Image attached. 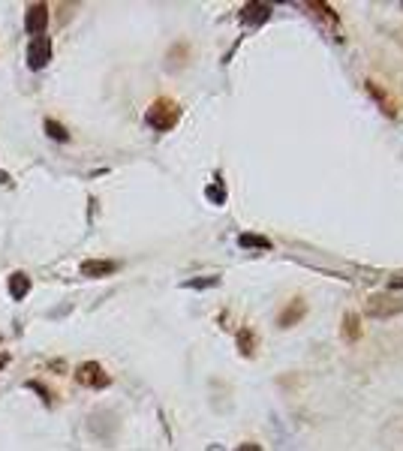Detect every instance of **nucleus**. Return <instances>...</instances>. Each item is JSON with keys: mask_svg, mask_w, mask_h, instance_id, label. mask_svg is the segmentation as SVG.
I'll return each mask as SVG.
<instances>
[{"mask_svg": "<svg viewBox=\"0 0 403 451\" xmlns=\"http://www.w3.org/2000/svg\"><path fill=\"white\" fill-rule=\"evenodd\" d=\"M178 121H181V105L175 103V99H169V96L154 99L151 108L145 112V124H148L151 130H157V133H169Z\"/></svg>", "mask_w": 403, "mask_h": 451, "instance_id": "1", "label": "nucleus"}, {"mask_svg": "<svg viewBox=\"0 0 403 451\" xmlns=\"http://www.w3.org/2000/svg\"><path fill=\"white\" fill-rule=\"evenodd\" d=\"M364 313H368L370 319H391V316L403 313V301L395 295H388V292H377V295H368Z\"/></svg>", "mask_w": 403, "mask_h": 451, "instance_id": "2", "label": "nucleus"}, {"mask_svg": "<svg viewBox=\"0 0 403 451\" xmlns=\"http://www.w3.org/2000/svg\"><path fill=\"white\" fill-rule=\"evenodd\" d=\"M76 382L85 388H108L112 385V376L103 370V364L97 361H85V364L76 367Z\"/></svg>", "mask_w": 403, "mask_h": 451, "instance_id": "3", "label": "nucleus"}, {"mask_svg": "<svg viewBox=\"0 0 403 451\" xmlns=\"http://www.w3.org/2000/svg\"><path fill=\"white\" fill-rule=\"evenodd\" d=\"M49 60H51V40L49 36H33L31 42H27V67L31 69H45L49 67Z\"/></svg>", "mask_w": 403, "mask_h": 451, "instance_id": "4", "label": "nucleus"}, {"mask_svg": "<svg viewBox=\"0 0 403 451\" xmlns=\"http://www.w3.org/2000/svg\"><path fill=\"white\" fill-rule=\"evenodd\" d=\"M49 27V3H31L24 12V31L31 36H42Z\"/></svg>", "mask_w": 403, "mask_h": 451, "instance_id": "5", "label": "nucleus"}, {"mask_svg": "<svg viewBox=\"0 0 403 451\" xmlns=\"http://www.w3.org/2000/svg\"><path fill=\"white\" fill-rule=\"evenodd\" d=\"M364 90H368L370 99L379 105V112H382V114H386V117H397V103H395V99H391V96L386 94V90H382L379 81L368 78V81H364Z\"/></svg>", "mask_w": 403, "mask_h": 451, "instance_id": "6", "label": "nucleus"}, {"mask_svg": "<svg viewBox=\"0 0 403 451\" xmlns=\"http://www.w3.org/2000/svg\"><path fill=\"white\" fill-rule=\"evenodd\" d=\"M115 271H117V262H112V259H88V262H81V277H90V280L112 277Z\"/></svg>", "mask_w": 403, "mask_h": 451, "instance_id": "7", "label": "nucleus"}, {"mask_svg": "<svg viewBox=\"0 0 403 451\" xmlns=\"http://www.w3.org/2000/svg\"><path fill=\"white\" fill-rule=\"evenodd\" d=\"M304 313H307V304L301 301V298H292L289 307L280 313V319H277V322H280V328H292L295 322L304 319Z\"/></svg>", "mask_w": 403, "mask_h": 451, "instance_id": "8", "label": "nucleus"}, {"mask_svg": "<svg viewBox=\"0 0 403 451\" xmlns=\"http://www.w3.org/2000/svg\"><path fill=\"white\" fill-rule=\"evenodd\" d=\"M31 292V277L24 271H13L9 274V298L13 301H24V295Z\"/></svg>", "mask_w": 403, "mask_h": 451, "instance_id": "9", "label": "nucleus"}, {"mask_svg": "<svg viewBox=\"0 0 403 451\" xmlns=\"http://www.w3.org/2000/svg\"><path fill=\"white\" fill-rule=\"evenodd\" d=\"M340 334H343V340L346 343H359L361 340V319L355 313H346L343 316V328H340Z\"/></svg>", "mask_w": 403, "mask_h": 451, "instance_id": "10", "label": "nucleus"}, {"mask_svg": "<svg viewBox=\"0 0 403 451\" xmlns=\"http://www.w3.org/2000/svg\"><path fill=\"white\" fill-rule=\"evenodd\" d=\"M304 9H310V12H313L316 18H325V22L331 24V27H337V24H340V15H337L334 9L328 6V3H304Z\"/></svg>", "mask_w": 403, "mask_h": 451, "instance_id": "11", "label": "nucleus"}, {"mask_svg": "<svg viewBox=\"0 0 403 451\" xmlns=\"http://www.w3.org/2000/svg\"><path fill=\"white\" fill-rule=\"evenodd\" d=\"M42 126H45V135H49V139H54V142H69V130L60 121H54V117H45Z\"/></svg>", "mask_w": 403, "mask_h": 451, "instance_id": "12", "label": "nucleus"}, {"mask_svg": "<svg viewBox=\"0 0 403 451\" xmlns=\"http://www.w3.org/2000/svg\"><path fill=\"white\" fill-rule=\"evenodd\" d=\"M238 244L247 250H271V241L268 238H262V235H250V232H244V235H238Z\"/></svg>", "mask_w": 403, "mask_h": 451, "instance_id": "13", "label": "nucleus"}, {"mask_svg": "<svg viewBox=\"0 0 403 451\" xmlns=\"http://www.w3.org/2000/svg\"><path fill=\"white\" fill-rule=\"evenodd\" d=\"M238 349H241L244 358L253 355V349H256V334H253L250 328H241V331H238Z\"/></svg>", "mask_w": 403, "mask_h": 451, "instance_id": "14", "label": "nucleus"}, {"mask_svg": "<svg viewBox=\"0 0 403 451\" xmlns=\"http://www.w3.org/2000/svg\"><path fill=\"white\" fill-rule=\"evenodd\" d=\"M220 277H202V280H187L184 289H208V286H217Z\"/></svg>", "mask_w": 403, "mask_h": 451, "instance_id": "15", "label": "nucleus"}, {"mask_svg": "<svg viewBox=\"0 0 403 451\" xmlns=\"http://www.w3.org/2000/svg\"><path fill=\"white\" fill-rule=\"evenodd\" d=\"M27 388H31V391H36V394H40L42 397V403H54V394L49 391V388H45V385H40V382H27Z\"/></svg>", "mask_w": 403, "mask_h": 451, "instance_id": "16", "label": "nucleus"}, {"mask_svg": "<svg viewBox=\"0 0 403 451\" xmlns=\"http://www.w3.org/2000/svg\"><path fill=\"white\" fill-rule=\"evenodd\" d=\"M208 198H211V202H217V205H223V202H226V189H223V184L208 187Z\"/></svg>", "mask_w": 403, "mask_h": 451, "instance_id": "17", "label": "nucleus"}, {"mask_svg": "<svg viewBox=\"0 0 403 451\" xmlns=\"http://www.w3.org/2000/svg\"><path fill=\"white\" fill-rule=\"evenodd\" d=\"M238 451H262L256 442H244V445H238Z\"/></svg>", "mask_w": 403, "mask_h": 451, "instance_id": "18", "label": "nucleus"}, {"mask_svg": "<svg viewBox=\"0 0 403 451\" xmlns=\"http://www.w3.org/2000/svg\"><path fill=\"white\" fill-rule=\"evenodd\" d=\"M0 187H13V178H9L6 171H0Z\"/></svg>", "mask_w": 403, "mask_h": 451, "instance_id": "19", "label": "nucleus"}, {"mask_svg": "<svg viewBox=\"0 0 403 451\" xmlns=\"http://www.w3.org/2000/svg\"><path fill=\"white\" fill-rule=\"evenodd\" d=\"M391 289H403V277H391Z\"/></svg>", "mask_w": 403, "mask_h": 451, "instance_id": "20", "label": "nucleus"}, {"mask_svg": "<svg viewBox=\"0 0 403 451\" xmlns=\"http://www.w3.org/2000/svg\"><path fill=\"white\" fill-rule=\"evenodd\" d=\"M9 364V355H6V352H0V370H3Z\"/></svg>", "mask_w": 403, "mask_h": 451, "instance_id": "21", "label": "nucleus"}]
</instances>
